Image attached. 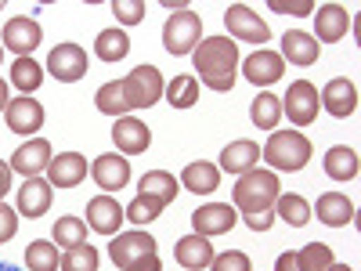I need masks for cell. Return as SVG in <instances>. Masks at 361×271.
Wrapping results in <instances>:
<instances>
[{"label": "cell", "mask_w": 361, "mask_h": 271, "mask_svg": "<svg viewBox=\"0 0 361 271\" xmlns=\"http://www.w3.org/2000/svg\"><path fill=\"white\" fill-rule=\"evenodd\" d=\"M282 195L279 188V177L271 170H246L243 177L235 181L231 188V199H235V210L243 214V221L253 228V231H267L275 224V199Z\"/></svg>", "instance_id": "obj_1"}, {"label": "cell", "mask_w": 361, "mask_h": 271, "mask_svg": "<svg viewBox=\"0 0 361 271\" xmlns=\"http://www.w3.org/2000/svg\"><path fill=\"white\" fill-rule=\"evenodd\" d=\"M192 54H195V80H202L209 90H217V95L235 87L238 47H235L231 37H206V40H199V47Z\"/></svg>", "instance_id": "obj_2"}, {"label": "cell", "mask_w": 361, "mask_h": 271, "mask_svg": "<svg viewBox=\"0 0 361 271\" xmlns=\"http://www.w3.org/2000/svg\"><path fill=\"white\" fill-rule=\"evenodd\" d=\"M260 159H267L275 170L296 174V170H304L307 159H311V141L300 131H275L267 138V145L260 148Z\"/></svg>", "instance_id": "obj_3"}, {"label": "cell", "mask_w": 361, "mask_h": 271, "mask_svg": "<svg viewBox=\"0 0 361 271\" xmlns=\"http://www.w3.org/2000/svg\"><path fill=\"white\" fill-rule=\"evenodd\" d=\"M119 83V95H123V105L127 112L130 109H148V105H156L163 98V73L156 66H137L130 69L123 80H116Z\"/></svg>", "instance_id": "obj_4"}, {"label": "cell", "mask_w": 361, "mask_h": 271, "mask_svg": "<svg viewBox=\"0 0 361 271\" xmlns=\"http://www.w3.org/2000/svg\"><path fill=\"white\" fill-rule=\"evenodd\" d=\"M199 37H202V22H199V15L195 11H173L170 18H166V25H163V47L173 54V58H180V54H192L195 47H199Z\"/></svg>", "instance_id": "obj_5"}, {"label": "cell", "mask_w": 361, "mask_h": 271, "mask_svg": "<svg viewBox=\"0 0 361 271\" xmlns=\"http://www.w3.org/2000/svg\"><path fill=\"white\" fill-rule=\"evenodd\" d=\"M318 109H322V102H318V87H314L311 80H296V83H289V95H286V102H282V112L289 116V124H293V127H311L314 119H318Z\"/></svg>", "instance_id": "obj_6"}, {"label": "cell", "mask_w": 361, "mask_h": 271, "mask_svg": "<svg viewBox=\"0 0 361 271\" xmlns=\"http://www.w3.org/2000/svg\"><path fill=\"white\" fill-rule=\"evenodd\" d=\"M224 25L231 29V40H246V44H260V47L271 40L267 22L246 4H228L224 8Z\"/></svg>", "instance_id": "obj_7"}, {"label": "cell", "mask_w": 361, "mask_h": 271, "mask_svg": "<svg viewBox=\"0 0 361 271\" xmlns=\"http://www.w3.org/2000/svg\"><path fill=\"white\" fill-rule=\"evenodd\" d=\"M44 40V29L37 18L29 15H18V18H8L4 25V37H0V44H4V51H15L18 58H29Z\"/></svg>", "instance_id": "obj_8"}, {"label": "cell", "mask_w": 361, "mask_h": 271, "mask_svg": "<svg viewBox=\"0 0 361 271\" xmlns=\"http://www.w3.org/2000/svg\"><path fill=\"white\" fill-rule=\"evenodd\" d=\"M148 253H156V239L148 231H123V235H116L109 243V257H112V264L119 271H127L134 260H141Z\"/></svg>", "instance_id": "obj_9"}, {"label": "cell", "mask_w": 361, "mask_h": 271, "mask_svg": "<svg viewBox=\"0 0 361 271\" xmlns=\"http://www.w3.org/2000/svg\"><path fill=\"white\" fill-rule=\"evenodd\" d=\"M47 69L54 80L62 83H76L87 76V51L80 44H58L51 54H47Z\"/></svg>", "instance_id": "obj_10"}, {"label": "cell", "mask_w": 361, "mask_h": 271, "mask_svg": "<svg viewBox=\"0 0 361 271\" xmlns=\"http://www.w3.org/2000/svg\"><path fill=\"white\" fill-rule=\"evenodd\" d=\"M90 177H94V185L109 195V192H119L130 185V159L127 156H98L90 163Z\"/></svg>", "instance_id": "obj_11"}, {"label": "cell", "mask_w": 361, "mask_h": 271, "mask_svg": "<svg viewBox=\"0 0 361 271\" xmlns=\"http://www.w3.org/2000/svg\"><path fill=\"white\" fill-rule=\"evenodd\" d=\"M235 221H238V210L231 206V203H209V206H199L195 214H192V228H195V235H224V231H231L235 228Z\"/></svg>", "instance_id": "obj_12"}, {"label": "cell", "mask_w": 361, "mask_h": 271, "mask_svg": "<svg viewBox=\"0 0 361 271\" xmlns=\"http://www.w3.org/2000/svg\"><path fill=\"white\" fill-rule=\"evenodd\" d=\"M282 73H286L282 54L267 51V47L253 51V54L246 58V62H243V76H246L253 87H271V83H279V80H282Z\"/></svg>", "instance_id": "obj_13"}, {"label": "cell", "mask_w": 361, "mask_h": 271, "mask_svg": "<svg viewBox=\"0 0 361 271\" xmlns=\"http://www.w3.org/2000/svg\"><path fill=\"white\" fill-rule=\"evenodd\" d=\"M318 102H322V109H325L329 116L347 119V116H354V109H357V87H354L347 76H336V80L325 83V90L318 95Z\"/></svg>", "instance_id": "obj_14"}, {"label": "cell", "mask_w": 361, "mask_h": 271, "mask_svg": "<svg viewBox=\"0 0 361 271\" xmlns=\"http://www.w3.org/2000/svg\"><path fill=\"white\" fill-rule=\"evenodd\" d=\"M4 119H8V127L15 134H37L44 127V105L37 98H29V95L11 98L8 109H4Z\"/></svg>", "instance_id": "obj_15"}, {"label": "cell", "mask_w": 361, "mask_h": 271, "mask_svg": "<svg viewBox=\"0 0 361 271\" xmlns=\"http://www.w3.org/2000/svg\"><path fill=\"white\" fill-rule=\"evenodd\" d=\"M123 206H119L112 195H94L87 203V224L98 235H119V224H123Z\"/></svg>", "instance_id": "obj_16"}, {"label": "cell", "mask_w": 361, "mask_h": 271, "mask_svg": "<svg viewBox=\"0 0 361 271\" xmlns=\"http://www.w3.org/2000/svg\"><path fill=\"white\" fill-rule=\"evenodd\" d=\"M112 141L123 156H141L148 145H152V131H148L141 119H130V116H119L116 127H112Z\"/></svg>", "instance_id": "obj_17"}, {"label": "cell", "mask_w": 361, "mask_h": 271, "mask_svg": "<svg viewBox=\"0 0 361 271\" xmlns=\"http://www.w3.org/2000/svg\"><path fill=\"white\" fill-rule=\"evenodd\" d=\"M347 29H350V11L343 4H322L314 11V40L336 44L347 37Z\"/></svg>", "instance_id": "obj_18"}, {"label": "cell", "mask_w": 361, "mask_h": 271, "mask_svg": "<svg viewBox=\"0 0 361 271\" xmlns=\"http://www.w3.org/2000/svg\"><path fill=\"white\" fill-rule=\"evenodd\" d=\"M47 167H51V145L44 138L18 145L15 156H11V170L22 174V177H40V170H47Z\"/></svg>", "instance_id": "obj_19"}, {"label": "cell", "mask_w": 361, "mask_h": 271, "mask_svg": "<svg viewBox=\"0 0 361 271\" xmlns=\"http://www.w3.org/2000/svg\"><path fill=\"white\" fill-rule=\"evenodd\" d=\"M214 243H209L206 235H185V239H177V246H173V260L180 267H188V271H202L214 264Z\"/></svg>", "instance_id": "obj_20"}, {"label": "cell", "mask_w": 361, "mask_h": 271, "mask_svg": "<svg viewBox=\"0 0 361 271\" xmlns=\"http://www.w3.org/2000/svg\"><path fill=\"white\" fill-rule=\"evenodd\" d=\"M87 177V159L80 152H62V156H51V167H47V181L51 188H76L80 181Z\"/></svg>", "instance_id": "obj_21"}, {"label": "cell", "mask_w": 361, "mask_h": 271, "mask_svg": "<svg viewBox=\"0 0 361 271\" xmlns=\"http://www.w3.org/2000/svg\"><path fill=\"white\" fill-rule=\"evenodd\" d=\"M51 181L44 177H25V185L18 188V214L22 217H40L47 214V206H51Z\"/></svg>", "instance_id": "obj_22"}, {"label": "cell", "mask_w": 361, "mask_h": 271, "mask_svg": "<svg viewBox=\"0 0 361 271\" xmlns=\"http://www.w3.org/2000/svg\"><path fill=\"white\" fill-rule=\"evenodd\" d=\"M314 214H318V221L329 224V228H347V224L354 221V203H350L343 192H325V195H318Z\"/></svg>", "instance_id": "obj_23"}, {"label": "cell", "mask_w": 361, "mask_h": 271, "mask_svg": "<svg viewBox=\"0 0 361 271\" xmlns=\"http://www.w3.org/2000/svg\"><path fill=\"white\" fill-rule=\"evenodd\" d=\"M286 58L293 66H300V69L314 66L318 62V40L311 33H304V29H293V33L282 37V62H286Z\"/></svg>", "instance_id": "obj_24"}, {"label": "cell", "mask_w": 361, "mask_h": 271, "mask_svg": "<svg viewBox=\"0 0 361 271\" xmlns=\"http://www.w3.org/2000/svg\"><path fill=\"white\" fill-rule=\"evenodd\" d=\"M260 159V145L257 141H231L224 152H221V167L217 170H228L235 177H243L246 170H253Z\"/></svg>", "instance_id": "obj_25"}, {"label": "cell", "mask_w": 361, "mask_h": 271, "mask_svg": "<svg viewBox=\"0 0 361 271\" xmlns=\"http://www.w3.org/2000/svg\"><path fill=\"white\" fill-rule=\"evenodd\" d=\"M177 188H180V181H177L173 174H166V170H148V174L141 177V185H137V195H152V199H159L163 206H170V203L177 199Z\"/></svg>", "instance_id": "obj_26"}, {"label": "cell", "mask_w": 361, "mask_h": 271, "mask_svg": "<svg viewBox=\"0 0 361 271\" xmlns=\"http://www.w3.org/2000/svg\"><path fill=\"white\" fill-rule=\"evenodd\" d=\"M180 185H185L188 192H195V195H206V192H214L221 185V170L214 163H202V159L188 163L185 174H180Z\"/></svg>", "instance_id": "obj_27"}, {"label": "cell", "mask_w": 361, "mask_h": 271, "mask_svg": "<svg viewBox=\"0 0 361 271\" xmlns=\"http://www.w3.org/2000/svg\"><path fill=\"white\" fill-rule=\"evenodd\" d=\"M357 152L347 145H336V148H329L325 152V174L329 181H354L357 177Z\"/></svg>", "instance_id": "obj_28"}, {"label": "cell", "mask_w": 361, "mask_h": 271, "mask_svg": "<svg viewBox=\"0 0 361 271\" xmlns=\"http://www.w3.org/2000/svg\"><path fill=\"white\" fill-rule=\"evenodd\" d=\"M94 54L102 58V62H123V58L130 54V37L123 33V29H102L98 40H94Z\"/></svg>", "instance_id": "obj_29"}, {"label": "cell", "mask_w": 361, "mask_h": 271, "mask_svg": "<svg viewBox=\"0 0 361 271\" xmlns=\"http://www.w3.org/2000/svg\"><path fill=\"white\" fill-rule=\"evenodd\" d=\"M250 119H253L260 131H275L279 119H282V102H279V95H267V90H260V95L253 98V105H250Z\"/></svg>", "instance_id": "obj_30"}, {"label": "cell", "mask_w": 361, "mask_h": 271, "mask_svg": "<svg viewBox=\"0 0 361 271\" xmlns=\"http://www.w3.org/2000/svg\"><path fill=\"white\" fill-rule=\"evenodd\" d=\"M163 95H166V102H170L173 109H192V105L199 102V80H195L192 73L173 76V80L163 87Z\"/></svg>", "instance_id": "obj_31"}, {"label": "cell", "mask_w": 361, "mask_h": 271, "mask_svg": "<svg viewBox=\"0 0 361 271\" xmlns=\"http://www.w3.org/2000/svg\"><path fill=\"white\" fill-rule=\"evenodd\" d=\"M275 217H282L293 228H304L311 221V203L304 195H293V192L289 195H279L275 199Z\"/></svg>", "instance_id": "obj_32"}, {"label": "cell", "mask_w": 361, "mask_h": 271, "mask_svg": "<svg viewBox=\"0 0 361 271\" xmlns=\"http://www.w3.org/2000/svg\"><path fill=\"white\" fill-rule=\"evenodd\" d=\"M11 83L22 90V95H33V90L44 83V66L33 62V58H15V66H11Z\"/></svg>", "instance_id": "obj_33"}, {"label": "cell", "mask_w": 361, "mask_h": 271, "mask_svg": "<svg viewBox=\"0 0 361 271\" xmlns=\"http://www.w3.org/2000/svg\"><path fill=\"white\" fill-rule=\"evenodd\" d=\"M54 243L58 246H66V250H73V246H80V243H87V221L83 217H58V224H54Z\"/></svg>", "instance_id": "obj_34"}, {"label": "cell", "mask_w": 361, "mask_h": 271, "mask_svg": "<svg viewBox=\"0 0 361 271\" xmlns=\"http://www.w3.org/2000/svg\"><path fill=\"white\" fill-rule=\"evenodd\" d=\"M58 246L54 243H44V239H37V243H29L25 250V267L29 271H58Z\"/></svg>", "instance_id": "obj_35"}, {"label": "cell", "mask_w": 361, "mask_h": 271, "mask_svg": "<svg viewBox=\"0 0 361 271\" xmlns=\"http://www.w3.org/2000/svg\"><path fill=\"white\" fill-rule=\"evenodd\" d=\"M296 260H300V271H329V264H336L333 250H329L325 243H307L296 253Z\"/></svg>", "instance_id": "obj_36"}, {"label": "cell", "mask_w": 361, "mask_h": 271, "mask_svg": "<svg viewBox=\"0 0 361 271\" xmlns=\"http://www.w3.org/2000/svg\"><path fill=\"white\" fill-rule=\"evenodd\" d=\"M62 271H98V250L90 246V243H80V246H73L66 257H62V264H58Z\"/></svg>", "instance_id": "obj_37"}, {"label": "cell", "mask_w": 361, "mask_h": 271, "mask_svg": "<svg viewBox=\"0 0 361 271\" xmlns=\"http://www.w3.org/2000/svg\"><path fill=\"white\" fill-rule=\"evenodd\" d=\"M163 210H166V206H163L159 199H152V195H137V199L123 210V214H127V221H134V224H148V221H156Z\"/></svg>", "instance_id": "obj_38"}, {"label": "cell", "mask_w": 361, "mask_h": 271, "mask_svg": "<svg viewBox=\"0 0 361 271\" xmlns=\"http://www.w3.org/2000/svg\"><path fill=\"white\" fill-rule=\"evenodd\" d=\"M209 271H253V264H250V257L243 250H228V253H217L214 257Z\"/></svg>", "instance_id": "obj_39"}, {"label": "cell", "mask_w": 361, "mask_h": 271, "mask_svg": "<svg viewBox=\"0 0 361 271\" xmlns=\"http://www.w3.org/2000/svg\"><path fill=\"white\" fill-rule=\"evenodd\" d=\"M112 11L123 25H137L145 22V0H112Z\"/></svg>", "instance_id": "obj_40"}, {"label": "cell", "mask_w": 361, "mask_h": 271, "mask_svg": "<svg viewBox=\"0 0 361 271\" xmlns=\"http://www.w3.org/2000/svg\"><path fill=\"white\" fill-rule=\"evenodd\" d=\"M15 231H18V210L0 203V243H11Z\"/></svg>", "instance_id": "obj_41"}, {"label": "cell", "mask_w": 361, "mask_h": 271, "mask_svg": "<svg viewBox=\"0 0 361 271\" xmlns=\"http://www.w3.org/2000/svg\"><path fill=\"white\" fill-rule=\"evenodd\" d=\"M271 11H279V15H307L314 11V0H271Z\"/></svg>", "instance_id": "obj_42"}, {"label": "cell", "mask_w": 361, "mask_h": 271, "mask_svg": "<svg viewBox=\"0 0 361 271\" xmlns=\"http://www.w3.org/2000/svg\"><path fill=\"white\" fill-rule=\"evenodd\" d=\"M127 271H163V264H159V257L156 253H148V257H141V260H134Z\"/></svg>", "instance_id": "obj_43"}, {"label": "cell", "mask_w": 361, "mask_h": 271, "mask_svg": "<svg viewBox=\"0 0 361 271\" xmlns=\"http://www.w3.org/2000/svg\"><path fill=\"white\" fill-rule=\"evenodd\" d=\"M11 163H0V203H4V195L11 192Z\"/></svg>", "instance_id": "obj_44"}, {"label": "cell", "mask_w": 361, "mask_h": 271, "mask_svg": "<svg viewBox=\"0 0 361 271\" xmlns=\"http://www.w3.org/2000/svg\"><path fill=\"white\" fill-rule=\"evenodd\" d=\"M275 271H300V260H296V253L289 250V253H282L279 260H275Z\"/></svg>", "instance_id": "obj_45"}, {"label": "cell", "mask_w": 361, "mask_h": 271, "mask_svg": "<svg viewBox=\"0 0 361 271\" xmlns=\"http://www.w3.org/2000/svg\"><path fill=\"white\" fill-rule=\"evenodd\" d=\"M8 102H11V98H8V83L0 80V109H8Z\"/></svg>", "instance_id": "obj_46"}, {"label": "cell", "mask_w": 361, "mask_h": 271, "mask_svg": "<svg viewBox=\"0 0 361 271\" xmlns=\"http://www.w3.org/2000/svg\"><path fill=\"white\" fill-rule=\"evenodd\" d=\"M329 271H354L350 264H329Z\"/></svg>", "instance_id": "obj_47"}, {"label": "cell", "mask_w": 361, "mask_h": 271, "mask_svg": "<svg viewBox=\"0 0 361 271\" xmlns=\"http://www.w3.org/2000/svg\"><path fill=\"white\" fill-rule=\"evenodd\" d=\"M0 271H22V267H15V264H0Z\"/></svg>", "instance_id": "obj_48"}, {"label": "cell", "mask_w": 361, "mask_h": 271, "mask_svg": "<svg viewBox=\"0 0 361 271\" xmlns=\"http://www.w3.org/2000/svg\"><path fill=\"white\" fill-rule=\"evenodd\" d=\"M0 66H4V44H0Z\"/></svg>", "instance_id": "obj_49"}, {"label": "cell", "mask_w": 361, "mask_h": 271, "mask_svg": "<svg viewBox=\"0 0 361 271\" xmlns=\"http://www.w3.org/2000/svg\"><path fill=\"white\" fill-rule=\"evenodd\" d=\"M0 11H4V0H0Z\"/></svg>", "instance_id": "obj_50"}]
</instances>
